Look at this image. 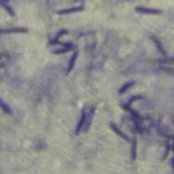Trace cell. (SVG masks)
<instances>
[{"label":"cell","instance_id":"6da1fadb","mask_svg":"<svg viewBox=\"0 0 174 174\" xmlns=\"http://www.w3.org/2000/svg\"><path fill=\"white\" fill-rule=\"evenodd\" d=\"M135 11L138 13H141V14H144V15H158L162 13V11L159 10L144 8V7H136Z\"/></svg>","mask_w":174,"mask_h":174},{"label":"cell","instance_id":"7a4b0ae2","mask_svg":"<svg viewBox=\"0 0 174 174\" xmlns=\"http://www.w3.org/2000/svg\"><path fill=\"white\" fill-rule=\"evenodd\" d=\"M83 10V7H74V8H69V9H66V10H58L57 14L58 15H66V14H69V13H75V12H79Z\"/></svg>","mask_w":174,"mask_h":174},{"label":"cell","instance_id":"3957f363","mask_svg":"<svg viewBox=\"0 0 174 174\" xmlns=\"http://www.w3.org/2000/svg\"><path fill=\"white\" fill-rule=\"evenodd\" d=\"M85 120H86V113L85 111H83V112L82 113V116H81V118H80V121L77 125V127H76V129H75V135H79V133L82 131V128L84 127V124H85Z\"/></svg>","mask_w":174,"mask_h":174},{"label":"cell","instance_id":"277c9868","mask_svg":"<svg viewBox=\"0 0 174 174\" xmlns=\"http://www.w3.org/2000/svg\"><path fill=\"white\" fill-rule=\"evenodd\" d=\"M78 55H79V52L78 51H74L73 54H72V56L71 57V59H69L68 69H67V75H69V73L72 71V69H73V67L75 65L76 60H77V58H78Z\"/></svg>","mask_w":174,"mask_h":174},{"label":"cell","instance_id":"5b68a950","mask_svg":"<svg viewBox=\"0 0 174 174\" xmlns=\"http://www.w3.org/2000/svg\"><path fill=\"white\" fill-rule=\"evenodd\" d=\"M110 128H111V129H112L118 136H120L121 138H122L123 140H125L126 142H130V138H129L126 134H124L123 132H122L119 128H118L115 124H112V123H111V124H110Z\"/></svg>","mask_w":174,"mask_h":174},{"label":"cell","instance_id":"8992f818","mask_svg":"<svg viewBox=\"0 0 174 174\" xmlns=\"http://www.w3.org/2000/svg\"><path fill=\"white\" fill-rule=\"evenodd\" d=\"M94 113H95V108H91L89 111V113L86 114V120H85V124H84V131L86 132L88 130V129L91 126V122L94 116Z\"/></svg>","mask_w":174,"mask_h":174},{"label":"cell","instance_id":"52a82bcc","mask_svg":"<svg viewBox=\"0 0 174 174\" xmlns=\"http://www.w3.org/2000/svg\"><path fill=\"white\" fill-rule=\"evenodd\" d=\"M28 29L20 28V27H14L9 29H1V34H12V33H27Z\"/></svg>","mask_w":174,"mask_h":174},{"label":"cell","instance_id":"ba28073f","mask_svg":"<svg viewBox=\"0 0 174 174\" xmlns=\"http://www.w3.org/2000/svg\"><path fill=\"white\" fill-rule=\"evenodd\" d=\"M151 39H152L153 42L155 43V45H156L157 48L158 50V51L160 52L162 55H164V56H166V55H167V52H166L165 48H164V47L162 46V44H161L160 41H159V40H158L157 37H151Z\"/></svg>","mask_w":174,"mask_h":174},{"label":"cell","instance_id":"9c48e42d","mask_svg":"<svg viewBox=\"0 0 174 174\" xmlns=\"http://www.w3.org/2000/svg\"><path fill=\"white\" fill-rule=\"evenodd\" d=\"M135 84V81H131V82H127V83H125V84L120 88V91H119V93L121 95V94H123V93H125L127 91L128 89H130L131 87H133L134 85Z\"/></svg>","mask_w":174,"mask_h":174},{"label":"cell","instance_id":"30bf717a","mask_svg":"<svg viewBox=\"0 0 174 174\" xmlns=\"http://www.w3.org/2000/svg\"><path fill=\"white\" fill-rule=\"evenodd\" d=\"M131 156H133V160L135 161L136 160V156H137V140L136 138H134L133 140V146H131Z\"/></svg>","mask_w":174,"mask_h":174},{"label":"cell","instance_id":"8fae6325","mask_svg":"<svg viewBox=\"0 0 174 174\" xmlns=\"http://www.w3.org/2000/svg\"><path fill=\"white\" fill-rule=\"evenodd\" d=\"M0 105H1V109L6 114H12V110L10 109V107L8 105V104H6L5 102H3V100L0 101Z\"/></svg>","mask_w":174,"mask_h":174},{"label":"cell","instance_id":"7c38bea8","mask_svg":"<svg viewBox=\"0 0 174 174\" xmlns=\"http://www.w3.org/2000/svg\"><path fill=\"white\" fill-rule=\"evenodd\" d=\"M1 6H2V8H3L4 10H6V11H8V13H9V14L10 16H12V17L15 16V12L13 11V10L10 8L9 6H8L6 3H3V2H1Z\"/></svg>","mask_w":174,"mask_h":174},{"label":"cell","instance_id":"4fadbf2b","mask_svg":"<svg viewBox=\"0 0 174 174\" xmlns=\"http://www.w3.org/2000/svg\"><path fill=\"white\" fill-rule=\"evenodd\" d=\"M72 48L73 47H69V48H60V50H54L53 53L54 54H62V53H67L69 51L72 50Z\"/></svg>","mask_w":174,"mask_h":174},{"label":"cell","instance_id":"5bb4252c","mask_svg":"<svg viewBox=\"0 0 174 174\" xmlns=\"http://www.w3.org/2000/svg\"><path fill=\"white\" fill-rule=\"evenodd\" d=\"M139 99H142V97H141V96H134V97H131V100L128 102V103H127V104H125V105H127V106H131V104L133 103L134 101L139 100Z\"/></svg>","mask_w":174,"mask_h":174},{"label":"cell","instance_id":"9a60e30c","mask_svg":"<svg viewBox=\"0 0 174 174\" xmlns=\"http://www.w3.org/2000/svg\"><path fill=\"white\" fill-rule=\"evenodd\" d=\"M68 33V31L66 30V29H63V30H61V31H59L58 33V34L56 36V37H55V39L56 40H58L61 36H63V34H67Z\"/></svg>","mask_w":174,"mask_h":174},{"label":"cell","instance_id":"2e32d148","mask_svg":"<svg viewBox=\"0 0 174 174\" xmlns=\"http://www.w3.org/2000/svg\"><path fill=\"white\" fill-rule=\"evenodd\" d=\"M169 152H170V144H169V143H167V145H166V151H165V154H164L163 160L167 157V156L169 155Z\"/></svg>","mask_w":174,"mask_h":174},{"label":"cell","instance_id":"e0dca14e","mask_svg":"<svg viewBox=\"0 0 174 174\" xmlns=\"http://www.w3.org/2000/svg\"><path fill=\"white\" fill-rule=\"evenodd\" d=\"M160 62H163V64H174V58H171V59H169V60L160 61Z\"/></svg>","mask_w":174,"mask_h":174},{"label":"cell","instance_id":"ac0fdd59","mask_svg":"<svg viewBox=\"0 0 174 174\" xmlns=\"http://www.w3.org/2000/svg\"><path fill=\"white\" fill-rule=\"evenodd\" d=\"M1 2H3V3H4V2H5V3H8L9 0H1Z\"/></svg>","mask_w":174,"mask_h":174},{"label":"cell","instance_id":"d6986e66","mask_svg":"<svg viewBox=\"0 0 174 174\" xmlns=\"http://www.w3.org/2000/svg\"><path fill=\"white\" fill-rule=\"evenodd\" d=\"M172 166H173V169H174V158L172 159Z\"/></svg>","mask_w":174,"mask_h":174},{"label":"cell","instance_id":"ffe728a7","mask_svg":"<svg viewBox=\"0 0 174 174\" xmlns=\"http://www.w3.org/2000/svg\"><path fill=\"white\" fill-rule=\"evenodd\" d=\"M172 148H173V151H174V144H173V147Z\"/></svg>","mask_w":174,"mask_h":174},{"label":"cell","instance_id":"44dd1931","mask_svg":"<svg viewBox=\"0 0 174 174\" xmlns=\"http://www.w3.org/2000/svg\"><path fill=\"white\" fill-rule=\"evenodd\" d=\"M74 1H78V0H74Z\"/></svg>","mask_w":174,"mask_h":174},{"label":"cell","instance_id":"7402d4cb","mask_svg":"<svg viewBox=\"0 0 174 174\" xmlns=\"http://www.w3.org/2000/svg\"><path fill=\"white\" fill-rule=\"evenodd\" d=\"M81 1H82V0H81Z\"/></svg>","mask_w":174,"mask_h":174}]
</instances>
